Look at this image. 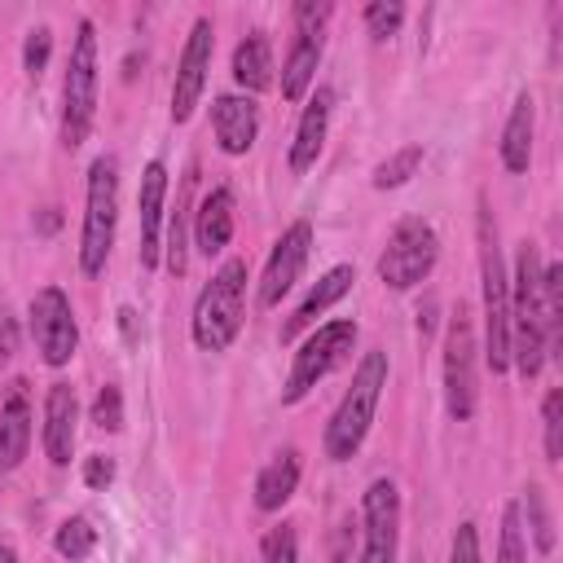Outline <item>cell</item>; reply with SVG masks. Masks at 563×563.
Here are the masks:
<instances>
[{
	"label": "cell",
	"mask_w": 563,
	"mask_h": 563,
	"mask_svg": "<svg viewBox=\"0 0 563 563\" xmlns=\"http://www.w3.org/2000/svg\"><path fill=\"white\" fill-rule=\"evenodd\" d=\"M361 13H365V31L378 44L396 40L400 26H405V0H361Z\"/></svg>",
	"instance_id": "83f0119b"
},
{
	"label": "cell",
	"mask_w": 563,
	"mask_h": 563,
	"mask_svg": "<svg viewBox=\"0 0 563 563\" xmlns=\"http://www.w3.org/2000/svg\"><path fill=\"white\" fill-rule=\"evenodd\" d=\"M26 325H31V339H35V352L44 365H53V369L70 365V356L79 352V321H75L70 295L62 286H40L31 295Z\"/></svg>",
	"instance_id": "30bf717a"
},
{
	"label": "cell",
	"mask_w": 563,
	"mask_h": 563,
	"mask_svg": "<svg viewBox=\"0 0 563 563\" xmlns=\"http://www.w3.org/2000/svg\"><path fill=\"white\" fill-rule=\"evenodd\" d=\"M163 211H167V163L150 158L141 172V189H136V264L141 273H154L163 260Z\"/></svg>",
	"instance_id": "5bb4252c"
},
{
	"label": "cell",
	"mask_w": 563,
	"mask_h": 563,
	"mask_svg": "<svg viewBox=\"0 0 563 563\" xmlns=\"http://www.w3.org/2000/svg\"><path fill=\"white\" fill-rule=\"evenodd\" d=\"M229 70H233V84L242 88V92H264V88H273V44H268V35L264 31H251V35H242L238 40V48H233V62H229Z\"/></svg>",
	"instance_id": "cb8c5ba5"
},
{
	"label": "cell",
	"mask_w": 563,
	"mask_h": 563,
	"mask_svg": "<svg viewBox=\"0 0 563 563\" xmlns=\"http://www.w3.org/2000/svg\"><path fill=\"white\" fill-rule=\"evenodd\" d=\"M233 224H238V202H233V189L229 185H216L211 194H202L194 220H189V233H194V246L198 255H220L229 242H233Z\"/></svg>",
	"instance_id": "ac0fdd59"
},
{
	"label": "cell",
	"mask_w": 563,
	"mask_h": 563,
	"mask_svg": "<svg viewBox=\"0 0 563 563\" xmlns=\"http://www.w3.org/2000/svg\"><path fill=\"white\" fill-rule=\"evenodd\" d=\"M260 559H268V563H290V559H299L295 528H290V523L268 528V532H264V541H260Z\"/></svg>",
	"instance_id": "836d02e7"
},
{
	"label": "cell",
	"mask_w": 563,
	"mask_h": 563,
	"mask_svg": "<svg viewBox=\"0 0 563 563\" xmlns=\"http://www.w3.org/2000/svg\"><path fill=\"white\" fill-rule=\"evenodd\" d=\"M48 57H53V31L48 26H31L26 40H22V70L31 79H40L48 70Z\"/></svg>",
	"instance_id": "1f68e13d"
},
{
	"label": "cell",
	"mask_w": 563,
	"mask_h": 563,
	"mask_svg": "<svg viewBox=\"0 0 563 563\" xmlns=\"http://www.w3.org/2000/svg\"><path fill=\"white\" fill-rule=\"evenodd\" d=\"M246 260L233 255L224 260L211 282L198 290L194 299V317H189V334L202 352H229L242 321H246Z\"/></svg>",
	"instance_id": "3957f363"
},
{
	"label": "cell",
	"mask_w": 563,
	"mask_h": 563,
	"mask_svg": "<svg viewBox=\"0 0 563 563\" xmlns=\"http://www.w3.org/2000/svg\"><path fill=\"white\" fill-rule=\"evenodd\" d=\"M119 233V158L97 154L88 167V189H84V229H79V273L101 277L114 251Z\"/></svg>",
	"instance_id": "277c9868"
},
{
	"label": "cell",
	"mask_w": 563,
	"mask_h": 563,
	"mask_svg": "<svg viewBox=\"0 0 563 563\" xmlns=\"http://www.w3.org/2000/svg\"><path fill=\"white\" fill-rule=\"evenodd\" d=\"M435 260H440L435 229L422 216H405L387 233V246L378 255V282L391 286V290H413V286H422L431 277Z\"/></svg>",
	"instance_id": "ba28073f"
},
{
	"label": "cell",
	"mask_w": 563,
	"mask_h": 563,
	"mask_svg": "<svg viewBox=\"0 0 563 563\" xmlns=\"http://www.w3.org/2000/svg\"><path fill=\"white\" fill-rule=\"evenodd\" d=\"M211 132H216V145L220 154L229 158H242L255 136H260V106L251 92H220L211 101Z\"/></svg>",
	"instance_id": "2e32d148"
},
{
	"label": "cell",
	"mask_w": 563,
	"mask_h": 563,
	"mask_svg": "<svg viewBox=\"0 0 563 563\" xmlns=\"http://www.w3.org/2000/svg\"><path fill=\"white\" fill-rule=\"evenodd\" d=\"M361 523H365L361 528L365 532L361 559L365 563H391L400 550V488L387 475L369 479V488L361 497Z\"/></svg>",
	"instance_id": "7c38bea8"
},
{
	"label": "cell",
	"mask_w": 563,
	"mask_h": 563,
	"mask_svg": "<svg viewBox=\"0 0 563 563\" xmlns=\"http://www.w3.org/2000/svg\"><path fill=\"white\" fill-rule=\"evenodd\" d=\"M541 431H545V457L559 462L563 457V391L550 387L541 400Z\"/></svg>",
	"instance_id": "4dcf8cb0"
},
{
	"label": "cell",
	"mask_w": 563,
	"mask_h": 563,
	"mask_svg": "<svg viewBox=\"0 0 563 563\" xmlns=\"http://www.w3.org/2000/svg\"><path fill=\"white\" fill-rule=\"evenodd\" d=\"M97 92H101V62H97V26L84 18L75 26L66 75H62V145L79 150L97 119Z\"/></svg>",
	"instance_id": "5b68a950"
},
{
	"label": "cell",
	"mask_w": 563,
	"mask_h": 563,
	"mask_svg": "<svg viewBox=\"0 0 563 563\" xmlns=\"http://www.w3.org/2000/svg\"><path fill=\"white\" fill-rule=\"evenodd\" d=\"M383 387H387V352H383V347H369V352L356 361V369H352V387L343 391V400L334 405V413H330V422H325L321 449H325L330 462L356 457V449L365 444V435H369V427H374Z\"/></svg>",
	"instance_id": "7a4b0ae2"
},
{
	"label": "cell",
	"mask_w": 563,
	"mask_h": 563,
	"mask_svg": "<svg viewBox=\"0 0 563 563\" xmlns=\"http://www.w3.org/2000/svg\"><path fill=\"white\" fill-rule=\"evenodd\" d=\"M506 277H510V365L528 383L541 374L545 352L554 343V325H550L545 299H541V255L532 242H519L515 268Z\"/></svg>",
	"instance_id": "6da1fadb"
},
{
	"label": "cell",
	"mask_w": 563,
	"mask_h": 563,
	"mask_svg": "<svg viewBox=\"0 0 563 563\" xmlns=\"http://www.w3.org/2000/svg\"><path fill=\"white\" fill-rule=\"evenodd\" d=\"M211 53H216V26L211 18H198L185 35V48L176 57V79H172V123H189L207 79H211Z\"/></svg>",
	"instance_id": "8fae6325"
},
{
	"label": "cell",
	"mask_w": 563,
	"mask_h": 563,
	"mask_svg": "<svg viewBox=\"0 0 563 563\" xmlns=\"http://www.w3.org/2000/svg\"><path fill=\"white\" fill-rule=\"evenodd\" d=\"M532 136H537V101L532 92L523 88L510 106V119L501 128V141H497V154H501V167L510 176H523L528 163H532Z\"/></svg>",
	"instance_id": "44dd1931"
},
{
	"label": "cell",
	"mask_w": 563,
	"mask_h": 563,
	"mask_svg": "<svg viewBox=\"0 0 563 563\" xmlns=\"http://www.w3.org/2000/svg\"><path fill=\"white\" fill-rule=\"evenodd\" d=\"M110 479H114V462H110L106 453H92V457L84 462V484H88V488H110Z\"/></svg>",
	"instance_id": "d590c367"
},
{
	"label": "cell",
	"mask_w": 563,
	"mask_h": 563,
	"mask_svg": "<svg viewBox=\"0 0 563 563\" xmlns=\"http://www.w3.org/2000/svg\"><path fill=\"white\" fill-rule=\"evenodd\" d=\"M479 290H484V361L493 374L510 369V277L497 246L493 211L479 202Z\"/></svg>",
	"instance_id": "8992f818"
},
{
	"label": "cell",
	"mask_w": 563,
	"mask_h": 563,
	"mask_svg": "<svg viewBox=\"0 0 563 563\" xmlns=\"http://www.w3.org/2000/svg\"><path fill=\"white\" fill-rule=\"evenodd\" d=\"M330 110H334V92L321 84L308 88L303 97V110H299V123H295V136H290V150H286V167L290 176H303L317 167L321 150H325V132H330Z\"/></svg>",
	"instance_id": "9a60e30c"
},
{
	"label": "cell",
	"mask_w": 563,
	"mask_h": 563,
	"mask_svg": "<svg viewBox=\"0 0 563 563\" xmlns=\"http://www.w3.org/2000/svg\"><path fill=\"white\" fill-rule=\"evenodd\" d=\"M519 510L528 515V528H532V545H537V554H550L559 537H554V515H550V506H545V493H541L537 484H528V488H523Z\"/></svg>",
	"instance_id": "4316f807"
},
{
	"label": "cell",
	"mask_w": 563,
	"mask_h": 563,
	"mask_svg": "<svg viewBox=\"0 0 563 563\" xmlns=\"http://www.w3.org/2000/svg\"><path fill=\"white\" fill-rule=\"evenodd\" d=\"M497 559H501V563L528 559V528H523L519 501H506V510H501V545H497Z\"/></svg>",
	"instance_id": "f546056e"
},
{
	"label": "cell",
	"mask_w": 563,
	"mask_h": 563,
	"mask_svg": "<svg viewBox=\"0 0 563 563\" xmlns=\"http://www.w3.org/2000/svg\"><path fill=\"white\" fill-rule=\"evenodd\" d=\"M299 475H303V457H299V449H282V453H273V462L255 475V510H260V515L282 510V506L295 497Z\"/></svg>",
	"instance_id": "603a6c76"
},
{
	"label": "cell",
	"mask_w": 563,
	"mask_h": 563,
	"mask_svg": "<svg viewBox=\"0 0 563 563\" xmlns=\"http://www.w3.org/2000/svg\"><path fill=\"white\" fill-rule=\"evenodd\" d=\"M308 255H312V224H308V220L286 224L282 238L273 242L268 260H264V273H260V290H255L260 308H277V303L290 295V286L299 282Z\"/></svg>",
	"instance_id": "4fadbf2b"
},
{
	"label": "cell",
	"mask_w": 563,
	"mask_h": 563,
	"mask_svg": "<svg viewBox=\"0 0 563 563\" xmlns=\"http://www.w3.org/2000/svg\"><path fill=\"white\" fill-rule=\"evenodd\" d=\"M352 347H356V321L339 317V321L317 325L299 343V352L290 361V374H286V387H282V405H299L321 378H330L339 365L352 361Z\"/></svg>",
	"instance_id": "52a82bcc"
},
{
	"label": "cell",
	"mask_w": 563,
	"mask_h": 563,
	"mask_svg": "<svg viewBox=\"0 0 563 563\" xmlns=\"http://www.w3.org/2000/svg\"><path fill=\"white\" fill-rule=\"evenodd\" d=\"M9 356H13V317L0 312V361H9Z\"/></svg>",
	"instance_id": "8d00e7d4"
},
{
	"label": "cell",
	"mask_w": 563,
	"mask_h": 563,
	"mask_svg": "<svg viewBox=\"0 0 563 563\" xmlns=\"http://www.w3.org/2000/svg\"><path fill=\"white\" fill-rule=\"evenodd\" d=\"M479 343H475V321H471V308L457 303L449 325H444V405L457 422L475 418L479 409V361H475Z\"/></svg>",
	"instance_id": "9c48e42d"
},
{
	"label": "cell",
	"mask_w": 563,
	"mask_h": 563,
	"mask_svg": "<svg viewBox=\"0 0 563 563\" xmlns=\"http://www.w3.org/2000/svg\"><path fill=\"white\" fill-rule=\"evenodd\" d=\"M194 167L180 176V189H176V207H172V220H167V242H163V264L167 273H185L189 268V198H194Z\"/></svg>",
	"instance_id": "d4e9b609"
},
{
	"label": "cell",
	"mask_w": 563,
	"mask_h": 563,
	"mask_svg": "<svg viewBox=\"0 0 563 563\" xmlns=\"http://www.w3.org/2000/svg\"><path fill=\"white\" fill-rule=\"evenodd\" d=\"M75 431H79V400H75V387H70V383H48L40 440H44V457H48L53 466H70Z\"/></svg>",
	"instance_id": "e0dca14e"
},
{
	"label": "cell",
	"mask_w": 563,
	"mask_h": 563,
	"mask_svg": "<svg viewBox=\"0 0 563 563\" xmlns=\"http://www.w3.org/2000/svg\"><path fill=\"white\" fill-rule=\"evenodd\" d=\"M321 53H325V35H303V31L290 35V48L282 57V97L286 101H303L308 97V88L317 84Z\"/></svg>",
	"instance_id": "7402d4cb"
},
{
	"label": "cell",
	"mask_w": 563,
	"mask_h": 563,
	"mask_svg": "<svg viewBox=\"0 0 563 563\" xmlns=\"http://www.w3.org/2000/svg\"><path fill=\"white\" fill-rule=\"evenodd\" d=\"M31 453V387L26 378H13L0 400V475L18 471Z\"/></svg>",
	"instance_id": "d6986e66"
},
{
	"label": "cell",
	"mask_w": 563,
	"mask_h": 563,
	"mask_svg": "<svg viewBox=\"0 0 563 563\" xmlns=\"http://www.w3.org/2000/svg\"><path fill=\"white\" fill-rule=\"evenodd\" d=\"M57 220H62V216H57V207H48V211L40 216V233H53V229H57Z\"/></svg>",
	"instance_id": "74e56055"
},
{
	"label": "cell",
	"mask_w": 563,
	"mask_h": 563,
	"mask_svg": "<svg viewBox=\"0 0 563 563\" xmlns=\"http://www.w3.org/2000/svg\"><path fill=\"white\" fill-rule=\"evenodd\" d=\"M449 559H453V563H457V559H484V545H479V532H475V523H462V528L453 532Z\"/></svg>",
	"instance_id": "e575fe53"
},
{
	"label": "cell",
	"mask_w": 563,
	"mask_h": 563,
	"mask_svg": "<svg viewBox=\"0 0 563 563\" xmlns=\"http://www.w3.org/2000/svg\"><path fill=\"white\" fill-rule=\"evenodd\" d=\"M53 550H57L62 559H88V554L97 550V528L75 515V519H66V523L53 532Z\"/></svg>",
	"instance_id": "f1b7e54d"
},
{
	"label": "cell",
	"mask_w": 563,
	"mask_h": 563,
	"mask_svg": "<svg viewBox=\"0 0 563 563\" xmlns=\"http://www.w3.org/2000/svg\"><path fill=\"white\" fill-rule=\"evenodd\" d=\"M422 145L413 141V145H400L396 154H387L378 167H374V189H400V185H409L413 176H418V167H422Z\"/></svg>",
	"instance_id": "484cf974"
},
{
	"label": "cell",
	"mask_w": 563,
	"mask_h": 563,
	"mask_svg": "<svg viewBox=\"0 0 563 563\" xmlns=\"http://www.w3.org/2000/svg\"><path fill=\"white\" fill-rule=\"evenodd\" d=\"M92 427L97 431H123V391L114 383H106L92 400Z\"/></svg>",
	"instance_id": "d6a6232c"
},
{
	"label": "cell",
	"mask_w": 563,
	"mask_h": 563,
	"mask_svg": "<svg viewBox=\"0 0 563 563\" xmlns=\"http://www.w3.org/2000/svg\"><path fill=\"white\" fill-rule=\"evenodd\" d=\"M352 282H356V268L352 264H334L330 273H321L317 277V286L303 295V303L282 321V343H295L303 330H312L317 325V317H325L347 290H352Z\"/></svg>",
	"instance_id": "ffe728a7"
}]
</instances>
